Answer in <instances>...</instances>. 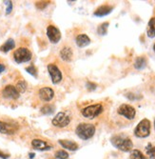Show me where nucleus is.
I'll use <instances>...</instances> for the list:
<instances>
[{
  "label": "nucleus",
  "mask_w": 155,
  "mask_h": 159,
  "mask_svg": "<svg viewBox=\"0 0 155 159\" xmlns=\"http://www.w3.org/2000/svg\"><path fill=\"white\" fill-rule=\"evenodd\" d=\"M86 87H87V89H88L89 91H94V90H96V88H97V85H96L95 83H93V82L89 81V82L86 83Z\"/></svg>",
  "instance_id": "obj_28"
},
{
  "label": "nucleus",
  "mask_w": 155,
  "mask_h": 159,
  "mask_svg": "<svg viewBox=\"0 0 155 159\" xmlns=\"http://www.w3.org/2000/svg\"><path fill=\"white\" fill-rule=\"evenodd\" d=\"M117 112L119 115H122V116H124L125 118L129 120L134 119L136 115V110L131 105H129V104H122L118 108Z\"/></svg>",
  "instance_id": "obj_7"
},
{
  "label": "nucleus",
  "mask_w": 155,
  "mask_h": 159,
  "mask_svg": "<svg viewBox=\"0 0 155 159\" xmlns=\"http://www.w3.org/2000/svg\"><path fill=\"white\" fill-rule=\"evenodd\" d=\"M131 159H148L144 153L139 150H132L131 152Z\"/></svg>",
  "instance_id": "obj_22"
},
{
  "label": "nucleus",
  "mask_w": 155,
  "mask_h": 159,
  "mask_svg": "<svg viewBox=\"0 0 155 159\" xmlns=\"http://www.w3.org/2000/svg\"><path fill=\"white\" fill-rule=\"evenodd\" d=\"M69 122H70V117L64 111L58 112L51 121L52 125L57 128H65L69 124Z\"/></svg>",
  "instance_id": "obj_6"
},
{
  "label": "nucleus",
  "mask_w": 155,
  "mask_h": 159,
  "mask_svg": "<svg viewBox=\"0 0 155 159\" xmlns=\"http://www.w3.org/2000/svg\"><path fill=\"white\" fill-rule=\"evenodd\" d=\"M60 145L65 148L66 150H69V151H77L78 150V144L74 141H72V140H64V139H61L58 141Z\"/></svg>",
  "instance_id": "obj_17"
},
{
  "label": "nucleus",
  "mask_w": 155,
  "mask_h": 159,
  "mask_svg": "<svg viewBox=\"0 0 155 159\" xmlns=\"http://www.w3.org/2000/svg\"><path fill=\"white\" fill-rule=\"evenodd\" d=\"M126 97L131 100H135V99H138V97H136V95L134 93H128L126 94Z\"/></svg>",
  "instance_id": "obj_30"
},
{
  "label": "nucleus",
  "mask_w": 155,
  "mask_h": 159,
  "mask_svg": "<svg viewBox=\"0 0 155 159\" xmlns=\"http://www.w3.org/2000/svg\"><path fill=\"white\" fill-rule=\"evenodd\" d=\"M16 90L18 91L19 93H24L27 90V83L24 80H20L17 82L16 86Z\"/></svg>",
  "instance_id": "obj_25"
},
{
  "label": "nucleus",
  "mask_w": 155,
  "mask_h": 159,
  "mask_svg": "<svg viewBox=\"0 0 155 159\" xmlns=\"http://www.w3.org/2000/svg\"><path fill=\"white\" fill-rule=\"evenodd\" d=\"M4 3L7 5L6 13H7V14L11 13V11H12V2H11V1H4Z\"/></svg>",
  "instance_id": "obj_29"
},
{
  "label": "nucleus",
  "mask_w": 155,
  "mask_h": 159,
  "mask_svg": "<svg viewBox=\"0 0 155 159\" xmlns=\"http://www.w3.org/2000/svg\"><path fill=\"white\" fill-rule=\"evenodd\" d=\"M34 157V153H30V158H33Z\"/></svg>",
  "instance_id": "obj_33"
},
{
  "label": "nucleus",
  "mask_w": 155,
  "mask_h": 159,
  "mask_svg": "<svg viewBox=\"0 0 155 159\" xmlns=\"http://www.w3.org/2000/svg\"><path fill=\"white\" fill-rule=\"evenodd\" d=\"M108 25H109L108 22H105V23H102L100 26H98V28H97V33H98V34H100V35H106L108 34Z\"/></svg>",
  "instance_id": "obj_21"
},
{
  "label": "nucleus",
  "mask_w": 155,
  "mask_h": 159,
  "mask_svg": "<svg viewBox=\"0 0 155 159\" xmlns=\"http://www.w3.org/2000/svg\"><path fill=\"white\" fill-rule=\"evenodd\" d=\"M54 110H55V108L52 105H45L41 108V112L45 115H50L54 112Z\"/></svg>",
  "instance_id": "obj_23"
},
{
  "label": "nucleus",
  "mask_w": 155,
  "mask_h": 159,
  "mask_svg": "<svg viewBox=\"0 0 155 159\" xmlns=\"http://www.w3.org/2000/svg\"><path fill=\"white\" fill-rule=\"evenodd\" d=\"M17 131V127L9 124L4 121H0V133L3 134H15Z\"/></svg>",
  "instance_id": "obj_12"
},
{
  "label": "nucleus",
  "mask_w": 155,
  "mask_h": 159,
  "mask_svg": "<svg viewBox=\"0 0 155 159\" xmlns=\"http://www.w3.org/2000/svg\"><path fill=\"white\" fill-rule=\"evenodd\" d=\"M146 152L149 159H155V147L152 146L151 144H148V146L146 147Z\"/></svg>",
  "instance_id": "obj_24"
},
{
  "label": "nucleus",
  "mask_w": 155,
  "mask_h": 159,
  "mask_svg": "<svg viewBox=\"0 0 155 159\" xmlns=\"http://www.w3.org/2000/svg\"><path fill=\"white\" fill-rule=\"evenodd\" d=\"M38 95L42 101L48 102V101H51L54 97V91L51 88H49V87H44V88H41L39 90Z\"/></svg>",
  "instance_id": "obj_11"
},
{
  "label": "nucleus",
  "mask_w": 155,
  "mask_h": 159,
  "mask_svg": "<svg viewBox=\"0 0 155 159\" xmlns=\"http://www.w3.org/2000/svg\"><path fill=\"white\" fill-rule=\"evenodd\" d=\"M5 66L3 65V64H0V74H1V73H3V71L5 70Z\"/></svg>",
  "instance_id": "obj_32"
},
{
  "label": "nucleus",
  "mask_w": 155,
  "mask_h": 159,
  "mask_svg": "<svg viewBox=\"0 0 155 159\" xmlns=\"http://www.w3.org/2000/svg\"><path fill=\"white\" fill-rule=\"evenodd\" d=\"M104 108L102 104H93V105H90L86 108H84L82 110V114L84 117L89 118V119H93L97 117L99 114H101Z\"/></svg>",
  "instance_id": "obj_5"
},
{
  "label": "nucleus",
  "mask_w": 155,
  "mask_h": 159,
  "mask_svg": "<svg viewBox=\"0 0 155 159\" xmlns=\"http://www.w3.org/2000/svg\"><path fill=\"white\" fill-rule=\"evenodd\" d=\"M15 47H16L15 40H13L12 38H10L4 43L1 47H0V51L3 52H8L10 51H11L12 49H15Z\"/></svg>",
  "instance_id": "obj_18"
},
{
  "label": "nucleus",
  "mask_w": 155,
  "mask_h": 159,
  "mask_svg": "<svg viewBox=\"0 0 155 159\" xmlns=\"http://www.w3.org/2000/svg\"><path fill=\"white\" fill-rule=\"evenodd\" d=\"M47 36L51 43L52 44H56L58 43L61 39V33L58 28H56L53 25H50L47 28Z\"/></svg>",
  "instance_id": "obj_9"
},
{
  "label": "nucleus",
  "mask_w": 155,
  "mask_h": 159,
  "mask_svg": "<svg viewBox=\"0 0 155 159\" xmlns=\"http://www.w3.org/2000/svg\"><path fill=\"white\" fill-rule=\"evenodd\" d=\"M147 35L149 38L155 37V17H152L148 21V28H147Z\"/></svg>",
  "instance_id": "obj_19"
},
{
  "label": "nucleus",
  "mask_w": 155,
  "mask_h": 159,
  "mask_svg": "<svg viewBox=\"0 0 155 159\" xmlns=\"http://www.w3.org/2000/svg\"><path fill=\"white\" fill-rule=\"evenodd\" d=\"M60 57L61 59L65 62H69L72 61L73 57V49L70 47H64L60 51Z\"/></svg>",
  "instance_id": "obj_15"
},
{
  "label": "nucleus",
  "mask_w": 155,
  "mask_h": 159,
  "mask_svg": "<svg viewBox=\"0 0 155 159\" xmlns=\"http://www.w3.org/2000/svg\"><path fill=\"white\" fill-rule=\"evenodd\" d=\"M47 68H48V71H49V75L51 76V82L55 85L60 83L62 81V78H63L60 69L53 63L49 64Z\"/></svg>",
  "instance_id": "obj_8"
},
{
  "label": "nucleus",
  "mask_w": 155,
  "mask_h": 159,
  "mask_svg": "<svg viewBox=\"0 0 155 159\" xmlns=\"http://www.w3.org/2000/svg\"><path fill=\"white\" fill-rule=\"evenodd\" d=\"M26 71H27L28 74L32 75L33 76L37 77V70H36V68H35L34 65H31L29 67H27L26 68Z\"/></svg>",
  "instance_id": "obj_27"
},
{
  "label": "nucleus",
  "mask_w": 155,
  "mask_h": 159,
  "mask_svg": "<svg viewBox=\"0 0 155 159\" xmlns=\"http://www.w3.org/2000/svg\"><path fill=\"white\" fill-rule=\"evenodd\" d=\"M75 43L79 48H85L91 44V38L87 34H79L75 38Z\"/></svg>",
  "instance_id": "obj_16"
},
{
  "label": "nucleus",
  "mask_w": 155,
  "mask_h": 159,
  "mask_svg": "<svg viewBox=\"0 0 155 159\" xmlns=\"http://www.w3.org/2000/svg\"><path fill=\"white\" fill-rule=\"evenodd\" d=\"M147 66V60L144 56H139L134 61V68L136 70H143Z\"/></svg>",
  "instance_id": "obj_20"
},
{
  "label": "nucleus",
  "mask_w": 155,
  "mask_h": 159,
  "mask_svg": "<svg viewBox=\"0 0 155 159\" xmlns=\"http://www.w3.org/2000/svg\"><path fill=\"white\" fill-rule=\"evenodd\" d=\"M111 144L116 149L122 151V152H131L133 148V143L130 137H126L124 135H114L110 139Z\"/></svg>",
  "instance_id": "obj_1"
},
{
  "label": "nucleus",
  "mask_w": 155,
  "mask_h": 159,
  "mask_svg": "<svg viewBox=\"0 0 155 159\" xmlns=\"http://www.w3.org/2000/svg\"><path fill=\"white\" fill-rule=\"evenodd\" d=\"M153 51H154V52H155V43H154V45H153Z\"/></svg>",
  "instance_id": "obj_34"
},
{
  "label": "nucleus",
  "mask_w": 155,
  "mask_h": 159,
  "mask_svg": "<svg viewBox=\"0 0 155 159\" xmlns=\"http://www.w3.org/2000/svg\"><path fill=\"white\" fill-rule=\"evenodd\" d=\"M32 146L33 149L38 151H49L51 149V146H49L46 141L41 139H33L32 141Z\"/></svg>",
  "instance_id": "obj_13"
},
{
  "label": "nucleus",
  "mask_w": 155,
  "mask_h": 159,
  "mask_svg": "<svg viewBox=\"0 0 155 159\" xmlns=\"http://www.w3.org/2000/svg\"><path fill=\"white\" fill-rule=\"evenodd\" d=\"M112 10H113V7L109 6V5H102L98 9H96V11L93 12V14L95 16L98 17H102V16H106L108 14H109Z\"/></svg>",
  "instance_id": "obj_14"
},
{
  "label": "nucleus",
  "mask_w": 155,
  "mask_h": 159,
  "mask_svg": "<svg viewBox=\"0 0 155 159\" xmlns=\"http://www.w3.org/2000/svg\"><path fill=\"white\" fill-rule=\"evenodd\" d=\"M54 156H55V158H57V159H68L69 155V153L66 151L59 150V151H57V152H55Z\"/></svg>",
  "instance_id": "obj_26"
},
{
  "label": "nucleus",
  "mask_w": 155,
  "mask_h": 159,
  "mask_svg": "<svg viewBox=\"0 0 155 159\" xmlns=\"http://www.w3.org/2000/svg\"><path fill=\"white\" fill-rule=\"evenodd\" d=\"M76 135L82 140H89L95 134V126L90 123H80L75 129Z\"/></svg>",
  "instance_id": "obj_2"
},
{
  "label": "nucleus",
  "mask_w": 155,
  "mask_h": 159,
  "mask_svg": "<svg viewBox=\"0 0 155 159\" xmlns=\"http://www.w3.org/2000/svg\"><path fill=\"white\" fill-rule=\"evenodd\" d=\"M32 56L33 54L31 51L28 48H24V47L16 49L15 52H13V59L18 64L29 62L32 59Z\"/></svg>",
  "instance_id": "obj_4"
},
{
  "label": "nucleus",
  "mask_w": 155,
  "mask_h": 159,
  "mask_svg": "<svg viewBox=\"0 0 155 159\" xmlns=\"http://www.w3.org/2000/svg\"><path fill=\"white\" fill-rule=\"evenodd\" d=\"M2 95H3V97H5V98L16 100V99L19 98L20 93H18V91L16 90V88L15 86H12V85H8V86H6L5 88L3 89V91H2Z\"/></svg>",
  "instance_id": "obj_10"
},
{
  "label": "nucleus",
  "mask_w": 155,
  "mask_h": 159,
  "mask_svg": "<svg viewBox=\"0 0 155 159\" xmlns=\"http://www.w3.org/2000/svg\"><path fill=\"white\" fill-rule=\"evenodd\" d=\"M0 157L3 158V159H8L10 157V155L9 154H5L4 152H2L1 151H0Z\"/></svg>",
  "instance_id": "obj_31"
},
{
  "label": "nucleus",
  "mask_w": 155,
  "mask_h": 159,
  "mask_svg": "<svg viewBox=\"0 0 155 159\" xmlns=\"http://www.w3.org/2000/svg\"><path fill=\"white\" fill-rule=\"evenodd\" d=\"M150 129H151L150 121L147 118H144L136 126L134 129V134L136 137H139V138L148 137L150 134Z\"/></svg>",
  "instance_id": "obj_3"
},
{
  "label": "nucleus",
  "mask_w": 155,
  "mask_h": 159,
  "mask_svg": "<svg viewBox=\"0 0 155 159\" xmlns=\"http://www.w3.org/2000/svg\"><path fill=\"white\" fill-rule=\"evenodd\" d=\"M154 129H155V120H154Z\"/></svg>",
  "instance_id": "obj_35"
}]
</instances>
